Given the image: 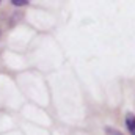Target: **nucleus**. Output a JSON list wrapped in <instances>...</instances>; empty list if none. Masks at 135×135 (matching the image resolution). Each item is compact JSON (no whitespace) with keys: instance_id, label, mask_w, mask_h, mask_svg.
Here are the masks:
<instances>
[{"instance_id":"obj_1","label":"nucleus","mask_w":135,"mask_h":135,"mask_svg":"<svg viewBox=\"0 0 135 135\" xmlns=\"http://www.w3.org/2000/svg\"><path fill=\"white\" fill-rule=\"evenodd\" d=\"M126 129H127V132L131 135H135V113H127L126 115Z\"/></svg>"},{"instance_id":"obj_2","label":"nucleus","mask_w":135,"mask_h":135,"mask_svg":"<svg viewBox=\"0 0 135 135\" xmlns=\"http://www.w3.org/2000/svg\"><path fill=\"white\" fill-rule=\"evenodd\" d=\"M9 3L13 6H16V8H22V6H27L30 3V0H11Z\"/></svg>"},{"instance_id":"obj_3","label":"nucleus","mask_w":135,"mask_h":135,"mask_svg":"<svg viewBox=\"0 0 135 135\" xmlns=\"http://www.w3.org/2000/svg\"><path fill=\"white\" fill-rule=\"evenodd\" d=\"M105 135H124L123 132H119L118 129H113V127H105Z\"/></svg>"},{"instance_id":"obj_4","label":"nucleus","mask_w":135,"mask_h":135,"mask_svg":"<svg viewBox=\"0 0 135 135\" xmlns=\"http://www.w3.org/2000/svg\"><path fill=\"white\" fill-rule=\"evenodd\" d=\"M0 36H2V30H0Z\"/></svg>"},{"instance_id":"obj_5","label":"nucleus","mask_w":135,"mask_h":135,"mask_svg":"<svg viewBox=\"0 0 135 135\" xmlns=\"http://www.w3.org/2000/svg\"><path fill=\"white\" fill-rule=\"evenodd\" d=\"M0 3H2V2H0Z\"/></svg>"}]
</instances>
